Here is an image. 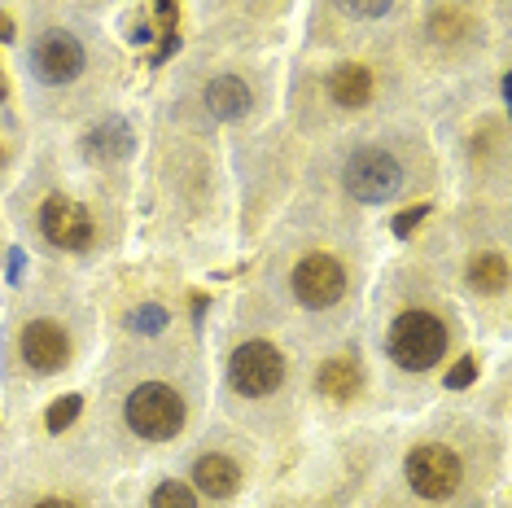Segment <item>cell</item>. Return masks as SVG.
I'll list each match as a JSON object with an SVG mask.
<instances>
[{
	"mask_svg": "<svg viewBox=\"0 0 512 508\" xmlns=\"http://www.w3.org/2000/svg\"><path fill=\"white\" fill-rule=\"evenodd\" d=\"M123 417L149 443H167V438H176L184 430V399L167 381H145V386H136L127 395Z\"/></svg>",
	"mask_w": 512,
	"mask_h": 508,
	"instance_id": "1",
	"label": "cell"
},
{
	"mask_svg": "<svg viewBox=\"0 0 512 508\" xmlns=\"http://www.w3.org/2000/svg\"><path fill=\"white\" fill-rule=\"evenodd\" d=\"M442 351H447V325L434 311H403L390 325V355L399 368L425 373L442 360Z\"/></svg>",
	"mask_w": 512,
	"mask_h": 508,
	"instance_id": "2",
	"label": "cell"
},
{
	"mask_svg": "<svg viewBox=\"0 0 512 508\" xmlns=\"http://www.w3.org/2000/svg\"><path fill=\"white\" fill-rule=\"evenodd\" d=\"M342 184L355 202L377 206V202H386L399 193L403 167L394 163V154H386V149H355L342 167Z\"/></svg>",
	"mask_w": 512,
	"mask_h": 508,
	"instance_id": "3",
	"label": "cell"
},
{
	"mask_svg": "<svg viewBox=\"0 0 512 508\" xmlns=\"http://www.w3.org/2000/svg\"><path fill=\"white\" fill-rule=\"evenodd\" d=\"M460 478H464V465L451 447L421 443L407 452V482H412V491L425 495V500H447V495L460 487Z\"/></svg>",
	"mask_w": 512,
	"mask_h": 508,
	"instance_id": "4",
	"label": "cell"
},
{
	"mask_svg": "<svg viewBox=\"0 0 512 508\" xmlns=\"http://www.w3.org/2000/svg\"><path fill=\"white\" fill-rule=\"evenodd\" d=\"M228 373H232V386H237L246 399H263L285 381V360L272 342H246L232 351Z\"/></svg>",
	"mask_w": 512,
	"mask_h": 508,
	"instance_id": "5",
	"label": "cell"
},
{
	"mask_svg": "<svg viewBox=\"0 0 512 508\" xmlns=\"http://www.w3.org/2000/svg\"><path fill=\"white\" fill-rule=\"evenodd\" d=\"M31 71H36L40 84H71L84 71V44L71 31H44L31 44Z\"/></svg>",
	"mask_w": 512,
	"mask_h": 508,
	"instance_id": "6",
	"label": "cell"
},
{
	"mask_svg": "<svg viewBox=\"0 0 512 508\" xmlns=\"http://www.w3.org/2000/svg\"><path fill=\"white\" fill-rule=\"evenodd\" d=\"M342 290H346V272L333 254H307V259H298L294 294H298L302 307H311V311L333 307L337 298H342Z\"/></svg>",
	"mask_w": 512,
	"mask_h": 508,
	"instance_id": "7",
	"label": "cell"
},
{
	"mask_svg": "<svg viewBox=\"0 0 512 508\" xmlns=\"http://www.w3.org/2000/svg\"><path fill=\"white\" fill-rule=\"evenodd\" d=\"M40 228H44V237H49L57 250H84L88 241H92V215L79 202L62 198V193L44 198V206H40Z\"/></svg>",
	"mask_w": 512,
	"mask_h": 508,
	"instance_id": "8",
	"label": "cell"
},
{
	"mask_svg": "<svg viewBox=\"0 0 512 508\" xmlns=\"http://www.w3.org/2000/svg\"><path fill=\"white\" fill-rule=\"evenodd\" d=\"M22 360H27L36 373H57L71 360V338L57 320H31L22 329Z\"/></svg>",
	"mask_w": 512,
	"mask_h": 508,
	"instance_id": "9",
	"label": "cell"
},
{
	"mask_svg": "<svg viewBox=\"0 0 512 508\" xmlns=\"http://www.w3.org/2000/svg\"><path fill=\"white\" fill-rule=\"evenodd\" d=\"M132 145H136V136H132V123H127L123 114H110L106 123H97L84 136V149L92 158H101V163H119V158L132 154Z\"/></svg>",
	"mask_w": 512,
	"mask_h": 508,
	"instance_id": "10",
	"label": "cell"
},
{
	"mask_svg": "<svg viewBox=\"0 0 512 508\" xmlns=\"http://www.w3.org/2000/svg\"><path fill=\"white\" fill-rule=\"evenodd\" d=\"M193 482H197V491L211 495V500H228V495H237V487H241V469H237V460H228V456H202L193 465Z\"/></svg>",
	"mask_w": 512,
	"mask_h": 508,
	"instance_id": "11",
	"label": "cell"
},
{
	"mask_svg": "<svg viewBox=\"0 0 512 508\" xmlns=\"http://www.w3.org/2000/svg\"><path fill=\"white\" fill-rule=\"evenodd\" d=\"M250 88H246V79H237V75H219L211 88H206V106H211V114L215 119H224V123H232V119H241V114L250 110Z\"/></svg>",
	"mask_w": 512,
	"mask_h": 508,
	"instance_id": "12",
	"label": "cell"
},
{
	"mask_svg": "<svg viewBox=\"0 0 512 508\" xmlns=\"http://www.w3.org/2000/svg\"><path fill=\"white\" fill-rule=\"evenodd\" d=\"M316 386H320V395H329V399H351V395H359V386H364V373H359V364L351 355H333V360H324Z\"/></svg>",
	"mask_w": 512,
	"mask_h": 508,
	"instance_id": "13",
	"label": "cell"
},
{
	"mask_svg": "<svg viewBox=\"0 0 512 508\" xmlns=\"http://www.w3.org/2000/svg\"><path fill=\"white\" fill-rule=\"evenodd\" d=\"M329 92H333L337 106H368V97H372V75H368V66H359V62L337 66L333 79H329Z\"/></svg>",
	"mask_w": 512,
	"mask_h": 508,
	"instance_id": "14",
	"label": "cell"
},
{
	"mask_svg": "<svg viewBox=\"0 0 512 508\" xmlns=\"http://www.w3.org/2000/svg\"><path fill=\"white\" fill-rule=\"evenodd\" d=\"M469 285L477 294H499L508 285V263H504V254H473V263H469Z\"/></svg>",
	"mask_w": 512,
	"mask_h": 508,
	"instance_id": "15",
	"label": "cell"
},
{
	"mask_svg": "<svg viewBox=\"0 0 512 508\" xmlns=\"http://www.w3.org/2000/svg\"><path fill=\"white\" fill-rule=\"evenodd\" d=\"M429 36L438 44H460L464 36H473V18L464 14V9H438V14L429 18Z\"/></svg>",
	"mask_w": 512,
	"mask_h": 508,
	"instance_id": "16",
	"label": "cell"
},
{
	"mask_svg": "<svg viewBox=\"0 0 512 508\" xmlns=\"http://www.w3.org/2000/svg\"><path fill=\"white\" fill-rule=\"evenodd\" d=\"M79 412H84V399H79V395H62L57 403H49V412H44V425H49V434H62L66 425H75Z\"/></svg>",
	"mask_w": 512,
	"mask_h": 508,
	"instance_id": "17",
	"label": "cell"
},
{
	"mask_svg": "<svg viewBox=\"0 0 512 508\" xmlns=\"http://www.w3.org/2000/svg\"><path fill=\"white\" fill-rule=\"evenodd\" d=\"M149 508H197V495H193V487H184V482H158Z\"/></svg>",
	"mask_w": 512,
	"mask_h": 508,
	"instance_id": "18",
	"label": "cell"
},
{
	"mask_svg": "<svg viewBox=\"0 0 512 508\" xmlns=\"http://www.w3.org/2000/svg\"><path fill=\"white\" fill-rule=\"evenodd\" d=\"M127 325H132L136 333H162V325H167V311H162L158 303H145V307H136L132 316H127Z\"/></svg>",
	"mask_w": 512,
	"mask_h": 508,
	"instance_id": "19",
	"label": "cell"
},
{
	"mask_svg": "<svg viewBox=\"0 0 512 508\" xmlns=\"http://www.w3.org/2000/svg\"><path fill=\"white\" fill-rule=\"evenodd\" d=\"M337 5H342L351 18H381V14H390L394 0H337Z\"/></svg>",
	"mask_w": 512,
	"mask_h": 508,
	"instance_id": "20",
	"label": "cell"
},
{
	"mask_svg": "<svg viewBox=\"0 0 512 508\" xmlns=\"http://www.w3.org/2000/svg\"><path fill=\"white\" fill-rule=\"evenodd\" d=\"M473 377H477V360H473V355H464V360H456V368L447 373V390L473 386Z\"/></svg>",
	"mask_w": 512,
	"mask_h": 508,
	"instance_id": "21",
	"label": "cell"
},
{
	"mask_svg": "<svg viewBox=\"0 0 512 508\" xmlns=\"http://www.w3.org/2000/svg\"><path fill=\"white\" fill-rule=\"evenodd\" d=\"M425 215H429V206H412V211H399V215H394V237H412V228L421 224Z\"/></svg>",
	"mask_w": 512,
	"mask_h": 508,
	"instance_id": "22",
	"label": "cell"
},
{
	"mask_svg": "<svg viewBox=\"0 0 512 508\" xmlns=\"http://www.w3.org/2000/svg\"><path fill=\"white\" fill-rule=\"evenodd\" d=\"M22 259H27V254L14 250V259H9V281H18V276H22Z\"/></svg>",
	"mask_w": 512,
	"mask_h": 508,
	"instance_id": "23",
	"label": "cell"
},
{
	"mask_svg": "<svg viewBox=\"0 0 512 508\" xmlns=\"http://www.w3.org/2000/svg\"><path fill=\"white\" fill-rule=\"evenodd\" d=\"M9 40H14V22L0 14V44H9Z\"/></svg>",
	"mask_w": 512,
	"mask_h": 508,
	"instance_id": "24",
	"label": "cell"
},
{
	"mask_svg": "<svg viewBox=\"0 0 512 508\" xmlns=\"http://www.w3.org/2000/svg\"><path fill=\"white\" fill-rule=\"evenodd\" d=\"M36 508H71V504H66V500H40Z\"/></svg>",
	"mask_w": 512,
	"mask_h": 508,
	"instance_id": "25",
	"label": "cell"
},
{
	"mask_svg": "<svg viewBox=\"0 0 512 508\" xmlns=\"http://www.w3.org/2000/svg\"><path fill=\"white\" fill-rule=\"evenodd\" d=\"M5 92H9V88H5V71H0V101H5Z\"/></svg>",
	"mask_w": 512,
	"mask_h": 508,
	"instance_id": "26",
	"label": "cell"
}]
</instances>
